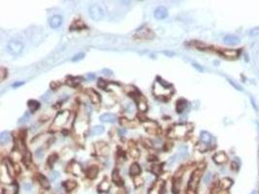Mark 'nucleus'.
Wrapping results in <instances>:
<instances>
[{"label":"nucleus","mask_w":259,"mask_h":194,"mask_svg":"<svg viewBox=\"0 0 259 194\" xmlns=\"http://www.w3.org/2000/svg\"><path fill=\"white\" fill-rule=\"evenodd\" d=\"M153 92L159 98L169 97L173 93V88L170 84H167L165 81H160V78H158V81L154 82Z\"/></svg>","instance_id":"nucleus-1"},{"label":"nucleus","mask_w":259,"mask_h":194,"mask_svg":"<svg viewBox=\"0 0 259 194\" xmlns=\"http://www.w3.org/2000/svg\"><path fill=\"white\" fill-rule=\"evenodd\" d=\"M190 124H178L174 126L169 132V137L172 138H182L187 134L192 128Z\"/></svg>","instance_id":"nucleus-2"},{"label":"nucleus","mask_w":259,"mask_h":194,"mask_svg":"<svg viewBox=\"0 0 259 194\" xmlns=\"http://www.w3.org/2000/svg\"><path fill=\"white\" fill-rule=\"evenodd\" d=\"M69 117H70V113L68 111H62V112L58 113L56 114L55 120H53V127H55V129L61 128L63 125L66 124Z\"/></svg>","instance_id":"nucleus-3"},{"label":"nucleus","mask_w":259,"mask_h":194,"mask_svg":"<svg viewBox=\"0 0 259 194\" xmlns=\"http://www.w3.org/2000/svg\"><path fill=\"white\" fill-rule=\"evenodd\" d=\"M23 48H24V46L21 42L17 41V40H13V41H11V42L8 43L7 52L12 55H18L23 53Z\"/></svg>","instance_id":"nucleus-4"},{"label":"nucleus","mask_w":259,"mask_h":194,"mask_svg":"<svg viewBox=\"0 0 259 194\" xmlns=\"http://www.w3.org/2000/svg\"><path fill=\"white\" fill-rule=\"evenodd\" d=\"M88 13H89L90 18L96 21H101L104 18L103 9L98 4H91L88 8Z\"/></svg>","instance_id":"nucleus-5"},{"label":"nucleus","mask_w":259,"mask_h":194,"mask_svg":"<svg viewBox=\"0 0 259 194\" xmlns=\"http://www.w3.org/2000/svg\"><path fill=\"white\" fill-rule=\"evenodd\" d=\"M200 174H201L200 171H195L194 173L192 174L191 179H190V180H189V188H190V190H192V191H194V189L196 188L198 182L201 177Z\"/></svg>","instance_id":"nucleus-6"},{"label":"nucleus","mask_w":259,"mask_h":194,"mask_svg":"<svg viewBox=\"0 0 259 194\" xmlns=\"http://www.w3.org/2000/svg\"><path fill=\"white\" fill-rule=\"evenodd\" d=\"M86 93L88 97H89V99L91 100V102H92L93 104H99L100 103V95L97 93V92L95 90H91V88H87Z\"/></svg>","instance_id":"nucleus-7"},{"label":"nucleus","mask_w":259,"mask_h":194,"mask_svg":"<svg viewBox=\"0 0 259 194\" xmlns=\"http://www.w3.org/2000/svg\"><path fill=\"white\" fill-rule=\"evenodd\" d=\"M139 31H140V33L136 34L135 38H139V39H146V40H150V39H153V33L151 32L150 29H146V28H144V29H141Z\"/></svg>","instance_id":"nucleus-8"},{"label":"nucleus","mask_w":259,"mask_h":194,"mask_svg":"<svg viewBox=\"0 0 259 194\" xmlns=\"http://www.w3.org/2000/svg\"><path fill=\"white\" fill-rule=\"evenodd\" d=\"M167 16H168V11L165 7H162V6H160L154 11V17L157 20H163V18H167Z\"/></svg>","instance_id":"nucleus-9"},{"label":"nucleus","mask_w":259,"mask_h":194,"mask_svg":"<svg viewBox=\"0 0 259 194\" xmlns=\"http://www.w3.org/2000/svg\"><path fill=\"white\" fill-rule=\"evenodd\" d=\"M62 23V17L59 15H55L50 18V25L52 28H58Z\"/></svg>","instance_id":"nucleus-10"},{"label":"nucleus","mask_w":259,"mask_h":194,"mask_svg":"<svg viewBox=\"0 0 259 194\" xmlns=\"http://www.w3.org/2000/svg\"><path fill=\"white\" fill-rule=\"evenodd\" d=\"M223 41L227 45H236V44L240 43L241 39L236 35H227L223 38Z\"/></svg>","instance_id":"nucleus-11"},{"label":"nucleus","mask_w":259,"mask_h":194,"mask_svg":"<svg viewBox=\"0 0 259 194\" xmlns=\"http://www.w3.org/2000/svg\"><path fill=\"white\" fill-rule=\"evenodd\" d=\"M9 174H10V172H9L7 166L2 165V167H1V182L2 183H10L11 182Z\"/></svg>","instance_id":"nucleus-12"},{"label":"nucleus","mask_w":259,"mask_h":194,"mask_svg":"<svg viewBox=\"0 0 259 194\" xmlns=\"http://www.w3.org/2000/svg\"><path fill=\"white\" fill-rule=\"evenodd\" d=\"M214 161L216 164H223L227 161V156L224 152H217L214 155Z\"/></svg>","instance_id":"nucleus-13"},{"label":"nucleus","mask_w":259,"mask_h":194,"mask_svg":"<svg viewBox=\"0 0 259 194\" xmlns=\"http://www.w3.org/2000/svg\"><path fill=\"white\" fill-rule=\"evenodd\" d=\"M102 122H115L116 120V116L114 114H104L100 117Z\"/></svg>","instance_id":"nucleus-14"},{"label":"nucleus","mask_w":259,"mask_h":194,"mask_svg":"<svg viewBox=\"0 0 259 194\" xmlns=\"http://www.w3.org/2000/svg\"><path fill=\"white\" fill-rule=\"evenodd\" d=\"M97 175H98V168H97V167L91 166V167L87 168V178L93 180V179H95V178L97 177Z\"/></svg>","instance_id":"nucleus-15"},{"label":"nucleus","mask_w":259,"mask_h":194,"mask_svg":"<svg viewBox=\"0 0 259 194\" xmlns=\"http://www.w3.org/2000/svg\"><path fill=\"white\" fill-rule=\"evenodd\" d=\"M186 107H187V101L184 98H181L177 102V112H178V114H182Z\"/></svg>","instance_id":"nucleus-16"},{"label":"nucleus","mask_w":259,"mask_h":194,"mask_svg":"<svg viewBox=\"0 0 259 194\" xmlns=\"http://www.w3.org/2000/svg\"><path fill=\"white\" fill-rule=\"evenodd\" d=\"M211 135L207 131H202L201 132V141L204 145H210L211 143Z\"/></svg>","instance_id":"nucleus-17"},{"label":"nucleus","mask_w":259,"mask_h":194,"mask_svg":"<svg viewBox=\"0 0 259 194\" xmlns=\"http://www.w3.org/2000/svg\"><path fill=\"white\" fill-rule=\"evenodd\" d=\"M222 55L227 58H236L239 56V50H225L222 52Z\"/></svg>","instance_id":"nucleus-18"},{"label":"nucleus","mask_w":259,"mask_h":194,"mask_svg":"<svg viewBox=\"0 0 259 194\" xmlns=\"http://www.w3.org/2000/svg\"><path fill=\"white\" fill-rule=\"evenodd\" d=\"M112 179H113V182L115 183L116 184H118V185H119V186L123 185V180H122L121 175L119 174V171L118 170H115V171L113 172Z\"/></svg>","instance_id":"nucleus-19"},{"label":"nucleus","mask_w":259,"mask_h":194,"mask_svg":"<svg viewBox=\"0 0 259 194\" xmlns=\"http://www.w3.org/2000/svg\"><path fill=\"white\" fill-rule=\"evenodd\" d=\"M38 180H39L40 184L44 187V188H49V187H50L49 180H48V179H47L45 176H44V175H42V174L38 175Z\"/></svg>","instance_id":"nucleus-20"},{"label":"nucleus","mask_w":259,"mask_h":194,"mask_svg":"<svg viewBox=\"0 0 259 194\" xmlns=\"http://www.w3.org/2000/svg\"><path fill=\"white\" fill-rule=\"evenodd\" d=\"M141 173V167L138 163H133L130 166V174L131 176H138Z\"/></svg>","instance_id":"nucleus-21"},{"label":"nucleus","mask_w":259,"mask_h":194,"mask_svg":"<svg viewBox=\"0 0 259 194\" xmlns=\"http://www.w3.org/2000/svg\"><path fill=\"white\" fill-rule=\"evenodd\" d=\"M62 185L66 190H67V191H71V190H73L75 187L77 186V183L73 182V180H67V182L63 183Z\"/></svg>","instance_id":"nucleus-22"},{"label":"nucleus","mask_w":259,"mask_h":194,"mask_svg":"<svg viewBox=\"0 0 259 194\" xmlns=\"http://www.w3.org/2000/svg\"><path fill=\"white\" fill-rule=\"evenodd\" d=\"M28 106L30 108L31 113H34L40 108V103L36 100H29L28 101Z\"/></svg>","instance_id":"nucleus-23"},{"label":"nucleus","mask_w":259,"mask_h":194,"mask_svg":"<svg viewBox=\"0 0 259 194\" xmlns=\"http://www.w3.org/2000/svg\"><path fill=\"white\" fill-rule=\"evenodd\" d=\"M81 171H82V169H81V166H80V165H79L78 163H76L75 161L72 162V164H71V169H70V172H71V173H72V174H74V175H76V176H78V175L81 173Z\"/></svg>","instance_id":"nucleus-24"},{"label":"nucleus","mask_w":259,"mask_h":194,"mask_svg":"<svg viewBox=\"0 0 259 194\" xmlns=\"http://www.w3.org/2000/svg\"><path fill=\"white\" fill-rule=\"evenodd\" d=\"M146 129H147V131H148L150 133L155 134L156 131H157V129H158V127H157V125L155 124V123L148 122V124H146Z\"/></svg>","instance_id":"nucleus-25"},{"label":"nucleus","mask_w":259,"mask_h":194,"mask_svg":"<svg viewBox=\"0 0 259 194\" xmlns=\"http://www.w3.org/2000/svg\"><path fill=\"white\" fill-rule=\"evenodd\" d=\"M231 185H232V180L230 179H227V178H225V179L220 180V186H221L222 189H224V190L228 189Z\"/></svg>","instance_id":"nucleus-26"},{"label":"nucleus","mask_w":259,"mask_h":194,"mask_svg":"<svg viewBox=\"0 0 259 194\" xmlns=\"http://www.w3.org/2000/svg\"><path fill=\"white\" fill-rule=\"evenodd\" d=\"M9 140H10V134H9V132L4 131L0 134V143H1V144H5Z\"/></svg>","instance_id":"nucleus-27"},{"label":"nucleus","mask_w":259,"mask_h":194,"mask_svg":"<svg viewBox=\"0 0 259 194\" xmlns=\"http://www.w3.org/2000/svg\"><path fill=\"white\" fill-rule=\"evenodd\" d=\"M103 132H104V127L101 125H96L91 129V133H92L93 135H99Z\"/></svg>","instance_id":"nucleus-28"},{"label":"nucleus","mask_w":259,"mask_h":194,"mask_svg":"<svg viewBox=\"0 0 259 194\" xmlns=\"http://www.w3.org/2000/svg\"><path fill=\"white\" fill-rule=\"evenodd\" d=\"M150 171L151 173L154 175H160L161 171H162V168H161V166L158 164H153L150 168Z\"/></svg>","instance_id":"nucleus-29"},{"label":"nucleus","mask_w":259,"mask_h":194,"mask_svg":"<svg viewBox=\"0 0 259 194\" xmlns=\"http://www.w3.org/2000/svg\"><path fill=\"white\" fill-rule=\"evenodd\" d=\"M121 125H123L124 127H134V126H136V123L132 122H129V120L125 119H121Z\"/></svg>","instance_id":"nucleus-30"},{"label":"nucleus","mask_w":259,"mask_h":194,"mask_svg":"<svg viewBox=\"0 0 259 194\" xmlns=\"http://www.w3.org/2000/svg\"><path fill=\"white\" fill-rule=\"evenodd\" d=\"M56 158H57V156H56V154H52V155H50L49 158H48V160H47V162H48V165H49L50 167H52V166H53V163H55V162L56 161Z\"/></svg>","instance_id":"nucleus-31"},{"label":"nucleus","mask_w":259,"mask_h":194,"mask_svg":"<svg viewBox=\"0 0 259 194\" xmlns=\"http://www.w3.org/2000/svg\"><path fill=\"white\" fill-rule=\"evenodd\" d=\"M99 188L102 190V191H107V190H109L110 188V183L108 182H106V180H104L99 185Z\"/></svg>","instance_id":"nucleus-32"},{"label":"nucleus","mask_w":259,"mask_h":194,"mask_svg":"<svg viewBox=\"0 0 259 194\" xmlns=\"http://www.w3.org/2000/svg\"><path fill=\"white\" fill-rule=\"evenodd\" d=\"M248 34H249V36H252V37L259 36V26L251 28V29L248 31Z\"/></svg>","instance_id":"nucleus-33"},{"label":"nucleus","mask_w":259,"mask_h":194,"mask_svg":"<svg viewBox=\"0 0 259 194\" xmlns=\"http://www.w3.org/2000/svg\"><path fill=\"white\" fill-rule=\"evenodd\" d=\"M84 57V53H79L78 55H76L73 56V58H72V61L73 62H76V61H79V60L83 59Z\"/></svg>","instance_id":"nucleus-34"},{"label":"nucleus","mask_w":259,"mask_h":194,"mask_svg":"<svg viewBox=\"0 0 259 194\" xmlns=\"http://www.w3.org/2000/svg\"><path fill=\"white\" fill-rule=\"evenodd\" d=\"M28 119H29V114L25 113L24 116L23 117H21L20 120H18V124H21V123H23V122H26L28 120Z\"/></svg>","instance_id":"nucleus-35"},{"label":"nucleus","mask_w":259,"mask_h":194,"mask_svg":"<svg viewBox=\"0 0 259 194\" xmlns=\"http://www.w3.org/2000/svg\"><path fill=\"white\" fill-rule=\"evenodd\" d=\"M194 46L198 48V49H207V48H209V46H207L206 44L204 43H201V42H194Z\"/></svg>","instance_id":"nucleus-36"},{"label":"nucleus","mask_w":259,"mask_h":194,"mask_svg":"<svg viewBox=\"0 0 259 194\" xmlns=\"http://www.w3.org/2000/svg\"><path fill=\"white\" fill-rule=\"evenodd\" d=\"M36 156L39 158V159H41V158H43V156H44V151H43V149H37V151H36Z\"/></svg>","instance_id":"nucleus-37"},{"label":"nucleus","mask_w":259,"mask_h":194,"mask_svg":"<svg viewBox=\"0 0 259 194\" xmlns=\"http://www.w3.org/2000/svg\"><path fill=\"white\" fill-rule=\"evenodd\" d=\"M130 153H131V155H132V156H133V157H138V156H139V151H138V149H135V148L131 149V152H130Z\"/></svg>","instance_id":"nucleus-38"},{"label":"nucleus","mask_w":259,"mask_h":194,"mask_svg":"<svg viewBox=\"0 0 259 194\" xmlns=\"http://www.w3.org/2000/svg\"><path fill=\"white\" fill-rule=\"evenodd\" d=\"M228 81H229V82H230V84H231V85H233V87H234L236 88V90H242V87H240V85H237V84H236V82H233V81H231V80H228Z\"/></svg>","instance_id":"nucleus-39"},{"label":"nucleus","mask_w":259,"mask_h":194,"mask_svg":"<svg viewBox=\"0 0 259 194\" xmlns=\"http://www.w3.org/2000/svg\"><path fill=\"white\" fill-rule=\"evenodd\" d=\"M6 76H7V70L4 68H1V81L4 80Z\"/></svg>","instance_id":"nucleus-40"},{"label":"nucleus","mask_w":259,"mask_h":194,"mask_svg":"<svg viewBox=\"0 0 259 194\" xmlns=\"http://www.w3.org/2000/svg\"><path fill=\"white\" fill-rule=\"evenodd\" d=\"M134 182H135V185L136 186H139V185H141V184L143 183V180H142L141 178H140V179H139V178H137V179L134 180Z\"/></svg>","instance_id":"nucleus-41"},{"label":"nucleus","mask_w":259,"mask_h":194,"mask_svg":"<svg viewBox=\"0 0 259 194\" xmlns=\"http://www.w3.org/2000/svg\"><path fill=\"white\" fill-rule=\"evenodd\" d=\"M106 85H107V82H106L105 81H103V80H99L98 85H99L100 87H102V88H104V90H105V88H106Z\"/></svg>","instance_id":"nucleus-42"},{"label":"nucleus","mask_w":259,"mask_h":194,"mask_svg":"<svg viewBox=\"0 0 259 194\" xmlns=\"http://www.w3.org/2000/svg\"><path fill=\"white\" fill-rule=\"evenodd\" d=\"M102 73L104 75H106V76H112L113 75V72L111 71V70H109V69H104L102 71Z\"/></svg>","instance_id":"nucleus-43"},{"label":"nucleus","mask_w":259,"mask_h":194,"mask_svg":"<svg viewBox=\"0 0 259 194\" xmlns=\"http://www.w3.org/2000/svg\"><path fill=\"white\" fill-rule=\"evenodd\" d=\"M58 177H59V174L57 173V172H53L52 173V180H55Z\"/></svg>","instance_id":"nucleus-44"},{"label":"nucleus","mask_w":259,"mask_h":194,"mask_svg":"<svg viewBox=\"0 0 259 194\" xmlns=\"http://www.w3.org/2000/svg\"><path fill=\"white\" fill-rule=\"evenodd\" d=\"M193 66H194V68H196L198 71H200V72H203L204 71V69L202 68V67H200V65H198V64H193Z\"/></svg>","instance_id":"nucleus-45"},{"label":"nucleus","mask_w":259,"mask_h":194,"mask_svg":"<svg viewBox=\"0 0 259 194\" xmlns=\"http://www.w3.org/2000/svg\"><path fill=\"white\" fill-rule=\"evenodd\" d=\"M150 194H159V192H158V190H157V189H153V190H150Z\"/></svg>","instance_id":"nucleus-46"},{"label":"nucleus","mask_w":259,"mask_h":194,"mask_svg":"<svg viewBox=\"0 0 259 194\" xmlns=\"http://www.w3.org/2000/svg\"><path fill=\"white\" fill-rule=\"evenodd\" d=\"M23 85V82H17V84H14V85H13V87H20V85Z\"/></svg>","instance_id":"nucleus-47"},{"label":"nucleus","mask_w":259,"mask_h":194,"mask_svg":"<svg viewBox=\"0 0 259 194\" xmlns=\"http://www.w3.org/2000/svg\"><path fill=\"white\" fill-rule=\"evenodd\" d=\"M88 78H89V79H93L94 78V75H88Z\"/></svg>","instance_id":"nucleus-48"},{"label":"nucleus","mask_w":259,"mask_h":194,"mask_svg":"<svg viewBox=\"0 0 259 194\" xmlns=\"http://www.w3.org/2000/svg\"><path fill=\"white\" fill-rule=\"evenodd\" d=\"M250 194H256V191H255V190H253V191H252Z\"/></svg>","instance_id":"nucleus-49"}]
</instances>
